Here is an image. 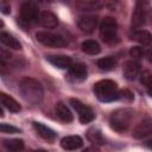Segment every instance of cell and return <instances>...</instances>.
Segmentation results:
<instances>
[{
  "mask_svg": "<svg viewBox=\"0 0 152 152\" xmlns=\"http://www.w3.org/2000/svg\"><path fill=\"white\" fill-rule=\"evenodd\" d=\"M19 91L21 97L26 102L33 104L39 103L44 96V90L42 84L37 80L30 77H25L19 82Z\"/></svg>",
  "mask_w": 152,
  "mask_h": 152,
  "instance_id": "6da1fadb",
  "label": "cell"
},
{
  "mask_svg": "<svg viewBox=\"0 0 152 152\" xmlns=\"http://www.w3.org/2000/svg\"><path fill=\"white\" fill-rule=\"evenodd\" d=\"M94 93L102 102H112L120 97L118 86L112 80H101L94 84Z\"/></svg>",
  "mask_w": 152,
  "mask_h": 152,
  "instance_id": "7a4b0ae2",
  "label": "cell"
},
{
  "mask_svg": "<svg viewBox=\"0 0 152 152\" xmlns=\"http://www.w3.org/2000/svg\"><path fill=\"white\" fill-rule=\"evenodd\" d=\"M132 118H133V110L132 109L119 108V109L114 110L109 116L110 127L116 132H124L129 127Z\"/></svg>",
  "mask_w": 152,
  "mask_h": 152,
  "instance_id": "3957f363",
  "label": "cell"
},
{
  "mask_svg": "<svg viewBox=\"0 0 152 152\" xmlns=\"http://www.w3.org/2000/svg\"><path fill=\"white\" fill-rule=\"evenodd\" d=\"M40 12L38 10V6L34 2L26 1L20 7V14H19V23L24 28L30 27L32 24L39 21Z\"/></svg>",
  "mask_w": 152,
  "mask_h": 152,
  "instance_id": "277c9868",
  "label": "cell"
},
{
  "mask_svg": "<svg viewBox=\"0 0 152 152\" xmlns=\"http://www.w3.org/2000/svg\"><path fill=\"white\" fill-rule=\"evenodd\" d=\"M151 6L147 1H138L135 5V10L132 14V26L140 27L146 25L152 19V11Z\"/></svg>",
  "mask_w": 152,
  "mask_h": 152,
  "instance_id": "5b68a950",
  "label": "cell"
},
{
  "mask_svg": "<svg viewBox=\"0 0 152 152\" xmlns=\"http://www.w3.org/2000/svg\"><path fill=\"white\" fill-rule=\"evenodd\" d=\"M100 37L104 43H114L118 38V23L113 17H106L100 25Z\"/></svg>",
  "mask_w": 152,
  "mask_h": 152,
  "instance_id": "8992f818",
  "label": "cell"
},
{
  "mask_svg": "<svg viewBox=\"0 0 152 152\" xmlns=\"http://www.w3.org/2000/svg\"><path fill=\"white\" fill-rule=\"evenodd\" d=\"M36 38L39 43H42L45 46H51V48H63L65 46V40L63 39V37H61L59 34L52 33V32H48V31H40L37 32Z\"/></svg>",
  "mask_w": 152,
  "mask_h": 152,
  "instance_id": "52a82bcc",
  "label": "cell"
},
{
  "mask_svg": "<svg viewBox=\"0 0 152 152\" xmlns=\"http://www.w3.org/2000/svg\"><path fill=\"white\" fill-rule=\"evenodd\" d=\"M70 104L78 113V119H80V121L82 124H88V122H90V121L94 120L95 113L93 112V109L90 107L86 106L84 103H82L80 100L70 99Z\"/></svg>",
  "mask_w": 152,
  "mask_h": 152,
  "instance_id": "ba28073f",
  "label": "cell"
},
{
  "mask_svg": "<svg viewBox=\"0 0 152 152\" xmlns=\"http://www.w3.org/2000/svg\"><path fill=\"white\" fill-rule=\"evenodd\" d=\"M150 134H152V118L146 116L134 127L132 135L135 139H142Z\"/></svg>",
  "mask_w": 152,
  "mask_h": 152,
  "instance_id": "9c48e42d",
  "label": "cell"
},
{
  "mask_svg": "<svg viewBox=\"0 0 152 152\" xmlns=\"http://www.w3.org/2000/svg\"><path fill=\"white\" fill-rule=\"evenodd\" d=\"M69 77L72 81H83L87 78V65L83 63H74L69 68Z\"/></svg>",
  "mask_w": 152,
  "mask_h": 152,
  "instance_id": "30bf717a",
  "label": "cell"
},
{
  "mask_svg": "<svg viewBox=\"0 0 152 152\" xmlns=\"http://www.w3.org/2000/svg\"><path fill=\"white\" fill-rule=\"evenodd\" d=\"M83 145V140L80 135H68L61 140V146L66 151L77 150Z\"/></svg>",
  "mask_w": 152,
  "mask_h": 152,
  "instance_id": "8fae6325",
  "label": "cell"
},
{
  "mask_svg": "<svg viewBox=\"0 0 152 152\" xmlns=\"http://www.w3.org/2000/svg\"><path fill=\"white\" fill-rule=\"evenodd\" d=\"M77 24H78V27L81 28V31L89 33V32L94 31V28L97 24V18L95 15H82V17H80Z\"/></svg>",
  "mask_w": 152,
  "mask_h": 152,
  "instance_id": "7c38bea8",
  "label": "cell"
},
{
  "mask_svg": "<svg viewBox=\"0 0 152 152\" xmlns=\"http://www.w3.org/2000/svg\"><path fill=\"white\" fill-rule=\"evenodd\" d=\"M140 74V66L137 61H128L124 66V75L128 81H134Z\"/></svg>",
  "mask_w": 152,
  "mask_h": 152,
  "instance_id": "4fadbf2b",
  "label": "cell"
},
{
  "mask_svg": "<svg viewBox=\"0 0 152 152\" xmlns=\"http://www.w3.org/2000/svg\"><path fill=\"white\" fill-rule=\"evenodd\" d=\"M39 24L43 27L53 28V27H56L58 25V19L52 12L43 11V12H40V15H39Z\"/></svg>",
  "mask_w": 152,
  "mask_h": 152,
  "instance_id": "5bb4252c",
  "label": "cell"
},
{
  "mask_svg": "<svg viewBox=\"0 0 152 152\" xmlns=\"http://www.w3.org/2000/svg\"><path fill=\"white\" fill-rule=\"evenodd\" d=\"M46 59L56 68L59 69H66L71 66V58L63 55H55V56H48Z\"/></svg>",
  "mask_w": 152,
  "mask_h": 152,
  "instance_id": "9a60e30c",
  "label": "cell"
},
{
  "mask_svg": "<svg viewBox=\"0 0 152 152\" xmlns=\"http://www.w3.org/2000/svg\"><path fill=\"white\" fill-rule=\"evenodd\" d=\"M131 39L140 43L141 45H150L152 44V34L145 30H134L129 34Z\"/></svg>",
  "mask_w": 152,
  "mask_h": 152,
  "instance_id": "2e32d148",
  "label": "cell"
},
{
  "mask_svg": "<svg viewBox=\"0 0 152 152\" xmlns=\"http://www.w3.org/2000/svg\"><path fill=\"white\" fill-rule=\"evenodd\" d=\"M0 99H1V104H2V107H5L7 110H10V112H12V113H18V112H20V109H21L20 104H19L13 97H11L10 95H7V94H5V93H1V94H0Z\"/></svg>",
  "mask_w": 152,
  "mask_h": 152,
  "instance_id": "e0dca14e",
  "label": "cell"
},
{
  "mask_svg": "<svg viewBox=\"0 0 152 152\" xmlns=\"http://www.w3.org/2000/svg\"><path fill=\"white\" fill-rule=\"evenodd\" d=\"M33 128L38 133V135H40L42 138H44L46 140H52L56 138V132L40 122H33Z\"/></svg>",
  "mask_w": 152,
  "mask_h": 152,
  "instance_id": "ac0fdd59",
  "label": "cell"
},
{
  "mask_svg": "<svg viewBox=\"0 0 152 152\" xmlns=\"http://www.w3.org/2000/svg\"><path fill=\"white\" fill-rule=\"evenodd\" d=\"M56 114L57 116L64 121V122H70L72 121V114L70 112V109L63 103V102H58L56 104Z\"/></svg>",
  "mask_w": 152,
  "mask_h": 152,
  "instance_id": "d6986e66",
  "label": "cell"
},
{
  "mask_svg": "<svg viewBox=\"0 0 152 152\" xmlns=\"http://www.w3.org/2000/svg\"><path fill=\"white\" fill-rule=\"evenodd\" d=\"M0 40H1V43H2L4 45H6V46L10 48V49L19 50V49L21 48L20 43H19L12 34H10V33H7V32H1V33H0Z\"/></svg>",
  "mask_w": 152,
  "mask_h": 152,
  "instance_id": "ffe728a7",
  "label": "cell"
},
{
  "mask_svg": "<svg viewBox=\"0 0 152 152\" xmlns=\"http://www.w3.org/2000/svg\"><path fill=\"white\" fill-rule=\"evenodd\" d=\"M87 138L95 146H100V145L104 144V138L102 137V133L97 128H94V127L89 128L88 132H87Z\"/></svg>",
  "mask_w": 152,
  "mask_h": 152,
  "instance_id": "44dd1931",
  "label": "cell"
},
{
  "mask_svg": "<svg viewBox=\"0 0 152 152\" xmlns=\"http://www.w3.org/2000/svg\"><path fill=\"white\" fill-rule=\"evenodd\" d=\"M102 6V2L96 1V0H81L76 2V7L81 11H93L97 10Z\"/></svg>",
  "mask_w": 152,
  "mask_h": 152,
  "instance_id": "7402d4cb",
  "label": "cell"
},
{
  "mask_svg": "<svg viewBox=\"0 0 152 152\" xmlns=\"http://www.w3.org/2000/svg\"><path fill=\"white\" fill-rule=\"evenodd\" d=\"M82 50H83V52H86L88 55H97L101 51V48L97 42L88 39L82 43Z\"/></svg>",
  "mask_w": 152,
  "mask_h": 152,
  "instance_id": "603a6c76",
  "label": "cell"
},
{
  "mask_svg": "<svg viewBox=\"0 0 152 152\" xmlns=\"http://www.w3.org/2000/svg\"><path fill=\"white\" fill-rule=\"evenodd\" d=\"M4 146L11 152H19L24 148V141L21 139H5Z\"/></svg>",
  "mask_w": 152,
  "mask_h": 152,
  "instance_id": "cb8c5ba5",
  "label": "cell"
},
{
  "mask_svg": "<svg viewBox=\"0 0 152 152\" xmlns=\"http://www.w3.org/2000/svg\"><path fill=\"white\" fill-rule=\"evenodd\" d=\"M116 65V59L112 56L109 57H104V58H100L97 61V66L101 69V70H104V71H110L115 68Z\"/></svg>",
  "mask_w": 152,
  "mask_h": 152,
  "instance_id": "d4e9b609",
  "label": "cell"
},
{
  "mask_svg": "<svg viewBox=\"0 0 152 152\" xmlns=\"http://www.w3.org/2000/svg\"><path fill=\"white\" fill-rule=\"evenodd\" d=\"M129 55L133 58V61H137V59H140L144 56V50L140 46H133L129 51Z\"/></svg>",
  "mask_w": 152,
  "mask_h": 152,
  "instance_id": "484cf974",
  "label": "cell"
},
{
  "mask_svg": "<svg viewBox=\"0 0 152 152\" xmlns=\"http://www.w3.org/2000/svg\"><path fill=\"white\" fill-rule=\"evenodd\" d=\"M0 131L2 133H18V132H20L19 128H17L14 126H11L8 124H1L0 125Z\"/></svg>",
  "mask_w": 152,
  "mask_h": 152,
  "instance_id": "4316f807",
  "label": "cell"
},
{
  "mask_svg": "<svg viewBox=\"0 0 152 152\" xmlns=\"http://www.w3.org/2000/svg\"><path fill=\"white\" fill-rule=\"evenodd\" d=\"M119 95H120L119 99H124V100H127V101H132L133 100V94L127 89L119 91Z\"/></svg>",
  "mask_w": 152,
  "mask_h": 152,
  "instance_id": "83f0119b",
  "label": "cell"
},
{
  "mask_svg": "<svg viewBox=\"0 0 152 152\" xmlns=\"http://www.w3.org/2000/svg\"><path fill=\"white\" fill-rule=\"evenodd\" d=\"M146 86H147V91H148V95L152 97V76H150L146 81H145Z\"/></svg>",
  "mask_w": 152,
  "mask_h": 152,
  "instance_id": "f1b7e54d",
  "label": "cell"
},
{
  "mask_svg": "<svg viewBox=\"0 0 152 152\" xmlns=\"http://www.w3.org/2000/svg\"><path fill=\"white\" fill-rule=\"evenodd\" d=\"M82 152H101L96 146H90V147H87V148H84Z\"/></svg>",
  "mask_w": 152,
  "mask_h": 152,
  "instance_id": "f546056e",
  "label": "cell"
},
{
  "mask_svg": "<svg viewBox=\"0 0 152 152\" xmlns=\"http://www.w3.org/2000/svg\"><path fill=\"white\" fill-rule=\"evenodd\" d=\"M147 59H148L150 63H152V49L147 51Z\"/></svg>",
  "mask_w": 152,
  "mask_h": 152,
  "instance_id": "4dcf8cb0",
  "label": "cell"
},
{
  "mask_svg": "<svg viewBox=\"0 0 152 152\" xmlns=\"http://www.w3.org/2000/svg\"><path fill=\"white\" fill-rule=\"evenodd\" d=\"M146 145H147V147H148V148H151V150H152V139H151V140H148Z\"/></svg>",
  "mask_w": 152,
  "mask_h": 152,
  "instance_id": "1f68e13d",
  "label": "cell"
},
{
  "mask_svg": "<svg viewBox=\"0 0 152 152\" xmlns=\"http://www.w3.org/2000/svg\"><path fill=\"white\" fill-rule=\"evenodd\" d=\"M34 152H46V151H44V150H38V151H34Z\"/></svg>",
  "mask_w": 152,
  "mask_h": 152,
  "instance_id": "d6a6232c",
  "label": "cell"
}]
</instances>
